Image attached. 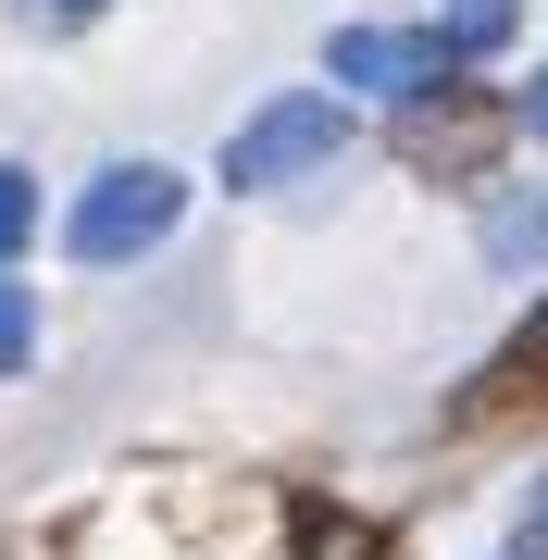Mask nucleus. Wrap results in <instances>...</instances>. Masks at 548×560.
<instances>
[{
  "label": "nucleus",
  "mask_w": 548,
  "mask_h": 560,
  "mask_svg": "<svg viewBox=\"0 0 548 560\" xmlns=\"http://www.w3.org/2000/svg\"><path fill=\"white\" fill-rule=\"evenodd\" d=\"M175 212H187V175H163V162H113V175L75 200V261H138V249H163Z\"/></svg>",
  "instance_id": "1"
},
{
  "label": "nucleus",
  "mask_w": 548,
  "mask_h": 560,
  "mask_svg": "<svg viewBox=\"0 0 548 560\" xmlns=\"http://www.w3.org/2000/svg\"><path fill=\"white\" fill-rule=\"evenodd\" d=\"M337 150H349L337 101H263L224 138V187H287V175H312V162H337Z\"/></svg>",
  "instance_id": "2"
},
{
  "label": "nucleus",
  "mask_w": 548,
  "mask_h": 560,
  "mask_svg": "<svg viewBox=\"0 0 548 560\" xmlns=\"http://www.w3.org/2000/svg\"><path fill=\"white\" fill-rule=\"evenodd\" d=\"M337 75L349 88H386V101H424V88H448V75H462V62H448L436 50V25H424V38H399V25H337Z\"/></svg>",
  "instance_id": "3"
},
{
  "label": "nucleus",
  "mask_w": 548,
  "mask_h": 560,
  "mask_svg": "<svg viewBox=\"0 0 548 560\" xmlns=\"http://www.w3.org/2000/svg\"><path fill=\"white\" fill-rule=\"evenodd\" d=\"M487 261H499V275H536V261H548V187L487 200Z\"/></svg>",
  "instance_id": "4"
},
{
  "label": "nucleus",
  "mask_w": 548,
  "mask_h": 560,
  "mask_svg": "<svg viewBox=\"0 0 548 560\" xmlns=\"http://www.w3.org/2000/svg\"><path fill=\"white\" fill-rule=\"evenodd\" d=\"M499 38H511V0H448V13H436V50L448 62H487Z\"/></svg>",
  "instance_id": "5"
},
{
  "label": "nucleus",
  "mask_w": 548,
  "mask_h": 560,
  "mask_svg": "<svg viewBox=\"0 0 548 560\" xmlns=\"http://www.w3.org/2000/svg\"><path fill=\"white\" fill-rule=\"evenodd\" d=\"M300 548H312V560H386L362 523H349V511H325V499H300Z\"/></svg>",
  "instance_id": "6"
},
{
  "label": "nucleus",
  "mask_w": 548,
  "mask_h": 560,
  "mask_svg": "<svg viewBox=\"0 0 548 560\" xmlns=\"http://www.w3.org/2000/svg\"><path fill=\"white\" fill-rule=\"evenodd\" d=\"M38 237V187H25V162H0V261Z\"/></svg>",
  "instance_id": "7"
},
{
  "label": "nucleus",
  "mask_w": 548,
  "mask_h": 560,
  "mask_svg": "<svg viewBox=\"0 0 548 560\" xmlns=\"http://www.w3.org/2000/svg\"><path fill=\"white\" fill-rule=\"evenodd\" d=\"M25 361H38V312H25V287L0 275V374H25Z\"/></svg>",
  "instance_id": "8"
},
{
  "label": "nucleus",
  "mask_w": 548,
  "mask_h": 560,
  "mask_svg": "<svg viewBox=\"0 0 548 560\" xmlns=\"http://www.w3.org/2000/svg\"><path fill=\"white\" fill-rule=\"evenodd\" d=\"M511 560H548V486L524 499V523H511Z\"/></svg>",
  "instance_id": "9"
},
{
  "label": "nucleus",
  "mask_w": 548,
  "mask_h": 560,
  "mask_svg": "<svg viewBox=\"0 0 548 560\" xmlns=\"http://www.w3.org/2000/svg\"><path fill=\"white\" fill-rule=\"evenodd\" d=\"M25 13H38V25H88L101 0H25Z\"/></svg>",
  "instance_id": "10"
},
{
  "label": "nucleus",
  "mask_w": 548,
  "mask_h": 560,
  "mask_svg": "<svg viewBox=\"0 0 548 560\" xmlns=\"http://www.w3.org/2000/svg\"><path fill=\"white\" fill-rule=\"evenodd\" d=\"M524 125H536V138H548V75H536V88H524Z\"/></svg>",
  "instance_id": "11"
}]
</instances>
